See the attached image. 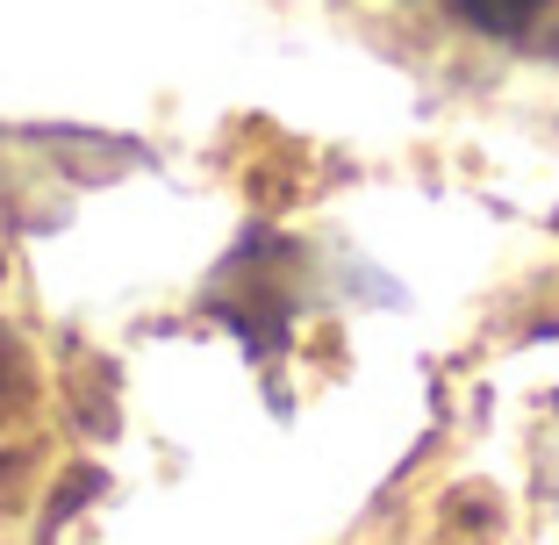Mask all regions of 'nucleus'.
Listing matches in <instances>:
<instances>
[{"instance_id":"obj_1","label":"nucleus","mask_w":559,"mask_h":545,"mask_svg":"<svg viewBox=\"0 0 559 545\" xmlns=\"http://www.w3.org/2000/svg\"><path fill=\"white\" fill-rule=\"evenodd\" d=\"M452 8H460V22L480 29V36H524L552 0H452Z\"/></svg>"}]
</instances>
